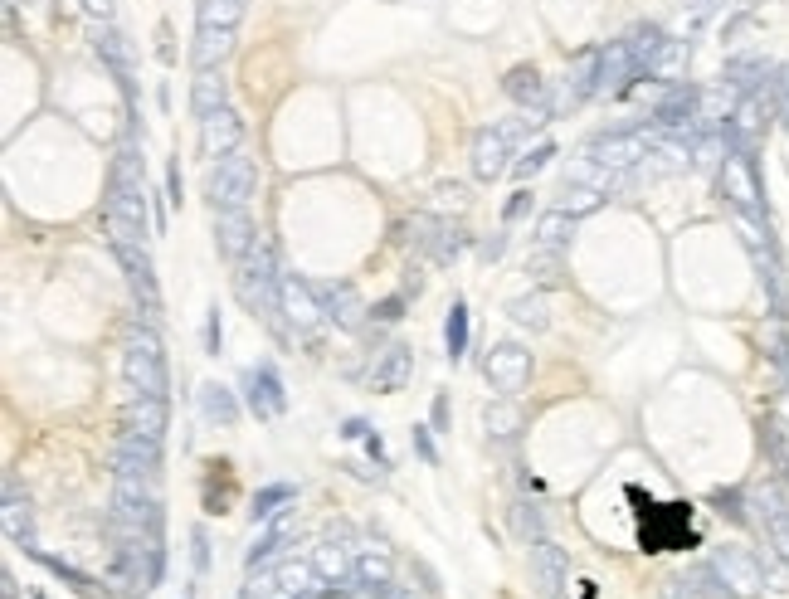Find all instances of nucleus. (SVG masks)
<instances>
[{"instance_id": "obj_35", "label": "nucleus", "mask_w": 789, "mask_h": 599, "mask_svg": "<svg viewBox=\"0 0 789 599\" xmlns=\"http://www.w3.org/2000/svg\"><path fill=\"white\" fill-rule=\"evenodd\" d=\"M439 234H444V225H439L434 215H410V220L400 225V244H405V249H419V254H434Z\"/></svg>"}, {"instance_id": "obj_56", "label": "nucleus", "mask_w": 789, "mask_h": 599, "mask_svg": "<svg viewBox=\"0 0 789 599\" xmlns=\"http://www.w3.org/2000/svg\"><path fill=\"white\" fill-rule=\"evenodd\" d=\"M682 5H687L692 15H712V10H721L726 0H682Z\"/></svg>"}, {"instance_id": "obj_34", "label": "nucleus", "mask_w": 789, "mask_h": 599, "mask_svg": "<svg viewBox=\"0 0 789 599\" xmlns=\"http://www.w3.org/2000/svg\"><path fill=\"white\" fill-rule=\"evenodd\" d=\"M507 317H512L517 327H526V332H546V327H551V307H546L541 293L512 298V302H507Z\"/></svg>"}, {"instance_id": "obj_17", "label": "nucleus", "mask_w": 789, "mask_h": 599, "mask_svg": "<svg viewBox=\"0 0 789 599\" xmlns=\"http://www.w3.org/2000/svg\"><path fill=\"white\" fill-rule=\"evenodd\" d=\"M244 395H249V410L259 419H278L288 410V390H283V380L273 371V361H263V366H254L244 375Z\"/></svg>"}, {"instance_id": "obj_38", "label": "nucleus", "mask_w": 789, "mask_h": 599, "mask_svg": "<svg viewBox=\"0 0 789 599\" xmlns=\"http://www.w3.org/2000/svg\"><path fill=\"white\" fill-rule=\"evenodd\" d=\"M444 351H449V361H463V351H468V307L458 298L444 317Z\"/></svg>"}, {"instance_id": "obj_3", "label": "nucleus", "mask_w": 789, "mask_h": 599, "mask_svg": "<svg viewBox=\"0 0 789 599\" xmlns=\"http://www.w3.org/2000/svg\"><path fill=\"white\" fill-rule=\"evenodd\" d=\"M234 293L254 317H268V322L283 317V273L273 268V254L263 239L234 263Z\"/></svg>"}, {"instance_id": "obj_46", "label": "nucleus", "mask_w": 789, "mask_h": 599, "mask_svg": "<svg viewBox=\"0 0 789 599\" xmlns=\"http://www.w3.org/2000/svg\"><path fill=\"white\" fill-rule=\"evenodd\" d=\"M400 317H405V293H395V298H385L371 307V322H376V327H390V322H400Z\"/></svg>"}, {"instance_id": "obj_24", "label": "nucleus", "mask_w": 789, "mask_h": 599, "mask_svg": "<svg viewBox=\"0 0 789 599\" xmlns=\"http://www.w3.org/2000/svg\"><path fill=\"white\" fill-rule=\"evenodd\" d=\"M220 108H229V78L220 69H195V78H190V113L210 117Z\"/></svg>"}, {"instance_id": "obj_47", "label": "nucleus", "mask_w": 789, "mask_h": 599, "mask_svg": "<svg viewBox=\"0 0 789 599\" xmlns=\"http://www.w3.org/2000/svg\"><path fill=\"white\" fill-rule=\"evenodd\" d=\"M190 561H195V575H205V570H210V536H205V526H195V531H190Z\"/></svg>"}, {"instance_id": "obj_49", "label": "nucleus", "mask_w": 789, "mask_h": 599, "mask_svg": "<svg viewBox=\"0 0 789 599\" xmlns=\"http://www.w3.org/2000/svg\"><path fill=\"white\" fill-rule=\"evenodd\" d=\"M273 590H283V585H278V570H259V575L244 585V599H268Z\"/></svg>"}, {"instance_id": "obj_33", "label": "nucleus", "mask_w": 789, "mask_h": 599, "mask_svg": "<svg viewBox=\"0 0 789 599\" xmlns=\"http://www.w3.org/2000/svg\"><path fill=\"white\" fill-rule=\"evenodd\" d=\"M249 0H195V20L200 25H220V30H239Z\"/></svg>"}, {"instance_id": "obj_13", "label": "nucleus", "mask_w": 789, "mask_h": 599, "mask_svg": "<svg viewBox=\"0 0 789 599\" xmlns=\"http://www.w3.org/2000/svg\"><path fill=\"white\" fill-rule=\"evenodd\" d=\"M312 288H317V298H322V307H327V317L337 322L341 332H361V327L371 322V307H366V298L356 293V283L337 278V283H312Z\"/></svg>"}, {"instance_id": "obj_36", "label": "nucleus", "mask_w": 789, "mask_h": 599, "mask_svg": "<svg viewBox=\"0 0 789 599\" xmlns=\"http://www.w3.org/2000/svg\"><path fill=\"white\" fill-rule=\"evenodd\" d=\"M624 44H629V54L639 59V69H648L653 64V54L668 44V35H663V25H653V20H643V25H634L629 35H624Z\"/></svg>"}, {"instance_id": "obj_11", "label": "nucleus", "mask_w": 789, "mask_h": 599, "mask_svg": "<svg viewBox=\"0 0 789 599\" xmlns=\"http://www.w3.org/2000/svg\"><path fill=\"white\" fill-rule=\"evenodd\" d=\"M283 317L293 322V332L307 341L322 337V322H332L327 317V307L317 298V288L312 283H302V278H283Z\"/></svg>"}, {"instance_id": "obj_4", "label": "nucleus", "mask_w": 789, "mask_h": 599, "mask_svg": "<svg viewBox=\"0 0 789 599\" xmlns=\"http://www.w3.org/2000/svg\"><path fill=\"white\" fill-rule=\"evenodd\" d=\"M254 181H259V171H254V156H244V151H229L220 161H210V171H205V200H210V210L215 215L220 210H249Z\"/></svg>"}, {"instance_id": "obj_12", "label": "nucleus", "mask_w": 789, "mask_h": 599, "mask_svg": "<svg viewBox=\"0 0 789 599\" xmlns=\"http://www.w3.org/2000/svg\"><path fill=\"white\" fill-rule=\"evenodd\" d=\"M716 181H721V195L731 200V210H736V215H760V181H755L751 156L726 151V161H721Z\"/></svg>"}, {"instance_id": "obj_18", "label": "nucleus", "mask_w": 789, "mask_h": 599, "mask_svg": "<svg viewBox=\"0 0 789 599\" xmlns=\"http://www.w3.org/2000/svg\"><path fill=\"white\" fill-rule=\"evenodd\" d=\"M254 244H259V234H254L249 210H220V215H215V249H220L225 263H239Z\"/></svg>"}, {"instance_id": "obj_5", "label": "nucleus", "mask_w": 789, "mask_h": 599, "mask_svg": "<svg viewBox=\"0 0 789 599\" xmlns=\"http://www.w3.org/2000/svg\"><path fill=\"white\" fill-rule=\"evenodd\" d=\"M639 541L643 551H687V546H697V531L687 526V507L682 502H648V512H643L639 522Z\"/></svg>"}, {"instance_id": "obj_58", "label": "nucleus", "mask_w": 789, "mask_h": 599, "mask_svg": "<svg viewBox=\"0 0 789 599\" xmlns=\"http://www.w3.org/2000/svg\"><path fill=\"white\" fill-rule=\"evenodd\" d=\"M444 424H449V400L439 395V400H434V429H444Z\"/></svg>"}, {"instance_id": "obj_14", "label": "nucleus", "mask_w": 789, "mask_h": 599, "mask_svg": "<svg viewBox=\"0 0 789 599\" xmlns=\"http://www.w3.org/2000/svg\"><path fill=\"white\" fill-rule=\"evenodd\" d=\"M117 263L127 268V288H132V298L142 307V317L156 322L161 317V293H156V273H151V259H147V244H132V249H113Z\"/></svg>"}, {"instance_id": "obj_19", "label": "nucleus", "mask_w": 789, "mask_h": 599, "mask_svg": "<svg viewBox=\"0 0 789 599\" xmlns=\"http://www.w3.org/2000/svg\"><path fill=\"white\" fill-rule=\"evenodd\" d=\"M507 156H512V137L502 127H483L473 137V176L478 181H497L507 171Z\"/></svg>"}, {"instance_id": "obj_59", "label": "nucleus", "mask_w": 789, "mask_h": 599, "mask_svg": "<svg viewBox=\"0 0 789 599\" xmlns=\"http://www.w3.org/2000/svg\"><path fill=\"white\" fill-rule=\"evenodd\" d=\"M775 419H780V424H789V385L780 390V400H775Z\"/></svg>"}, {"instance_id": "obj_53", "label": "nucleus", "mask_w": 789, "mask_h": 599, "mask_svg": "<svg viewBox=\"0 0 789 599\" xmlns=\"http://www.w3.org/2000/svg\"><path fill=\"white\" fill-rule=\"evenodd\" d=\"M478 254H483V263H497L502 254H507V234H492V239H483V244H478Z\"/></svg>"}, {"instance_id": "obj_21", "label": "nucleus", "mask_w": 789, "mask_h": 599, "mask_svg": "<svg viewBox=\"0 0 789 599\" xmlns=\"http://www.w3.org/2000/svg\"><path fill=\"white\" fill-rule=\"evenodd\" d=\"M502 93H507L517 108H526V113L546 117V78H541L536 64H517L512 74L502 78ZM546 122H551V117H546Z\"/></svg>"}, {"instance_id": "obj_55", "label": "nucleus", "mask_w": 789, "mask_h": 599, "mask_svg": "<svg viewBox=\"0 0 789 599\" xmlns=\"http://www.w3.org/2000/svg\"><path fill=\"white\" fill-rule=\"evenodd\" d=\"M366 434H371L366 419H346V424H341V439H366Z\"/></svg>"}, {"instance_id": "obj_32", "label": "nucleus", "mask_w": 789, "mask_h": 599, "mask_svg": "<svg viewBox=\"0 0 789 599\" xmlns=\"http://www.w3.org/2000/svg\"><path fill=\"white\" fill-rule=\"evenodd\" d=\"M483 424H488V439H512L522 429V405L512 395H502V400H492L483 410Z\"/></svg>"}, {"instance_id": "obj_15", "label": "nucleus", "mask_w": 789, "mask_h": 599, "mask_svg": "<svg viewBox=\"0 0 789 599\" xmlns=\"http://www.w3.org/2000/svg\"><path fill=\"white\" fill-rule=\"evenodd\" d=\"M634 78H643V69H639V59L629 54V44H624V39L604 44L600 49V93H595V98H624V93L634 88Z\"/></svg>"}, {"instance_id": "obj_37", "label": "nucleus", "mask_w": 789, "mask_h": 599, "mask_svg": "<svg viewBox=\"0 0 789 599\" xmlns=\"http://www.w3.org/2000/svg\"><path fill=\"white\" fill-rule=\"evenodd\" d=\"M600 200H604V190L580 186V181H565L556 205H561L565 215H575V220H580V215H595V210H600Z\"/></svg>"}, {"instance_id": "obj_52", "label": "nucleus", "mask_w": 789, "mask_h": 599, "mask_svg": "<svg viewBox=\"0 0 789 599\" xmlns=\"http://www.w3.org/2000/svg\"><path fill=\"white\" fill-rule=\"evenodd\" d=\"M526 210H531V190H517V195H512V200H507V210H502V220H507V225H512V220H522Z\"/></svg>"}, {"instance_id": "obj_26", "label": "nucleus", "mask_w": 789, "mask_h": 599, "mask_svg": "<svg viewBox=\"0 0 789 599\" xmlns=\"http://www.w3.org/2000/svg\"><path fill=\"white\" fill-rule=\"evenodd\" d=\"M0 522H5V536L20 546V551H39L35 546V507L30 497H0Z\"/></svg>"}, {"instance_id": "obj_31", "label": "nucleus", "mask_w": 789, "mask_h": 599, "mask_svg": "<svg viewBox=\"0 0 789 599\" xmlns=\"http://www.w3.org/2000/svg\"><path fill=\"white\" fill-rule=\"evenodd\" d=\"M570 234H575V215H565L561 205H556V210H546V215L536 220V239H531V244L565 254V249H570Z\"/></svg>"}, {"instance_id": "obj_1", "label": "nucleus", "mask_w": 789, "mask_h": 599, "mask_svg": "<svg viewBox=\"0 0 789 599\" xmlns=\"http://www.w3.org/2000/svg\"><path fill=\"white\" fill-rule=\"evenodd\" d=\"M103 229L113 249L147 244V171L137 142H117L108 166V195H103Z\"/></svg>"}, {"instance_id": "obj_10", "label": "nucleus", "mask_w": 789, "mask_h": 599, "mask_svg": "<svg viewBox=\"0 0 789 599\" xmlns=\"http://www.w3.org/2000/svg\"><path fill=\"white\" fill-rule=\"evenodd\" d=\"M483 375H488L492 390L517 395V390H526V380H531V351L517 346V341H497V346H488V356H483Z\"/></svg>"}, {"instance_id": "obj_22", "label": "nucleus", "mask_w": 789, "mask_h": 599, "mask_svg": "<svg viewBox=\"0 0 789 599\" xmlns=\"http://www.w3.org/2000/svg\"><path fill=\"white\" fill-rule=\"evenodd\" d=\"M166 419H171V410L156 395H137L132 390V400L122 405V424L137 429V434H151V439H166Z\"/></svg>"}, {"instance_id": "obj_42", "label": "nucleus", "mask_w": 789, "mask_h": 599, "mask_svg": "<svg viewBox=\"0 0 789 599\" xmlns=\"http://www.w3.org/2000/svg\"><path fill=\"white\" fill-rule=\"evenodd\" d=\"M526 273H531L536 283H556V278H561V254H556V249L531 244V254H526Z\"/></svg>"}, {"instance_id": "obj_16", "label": "nucleus", "mask_w": 789, "mask_h": 599, "mask_svg": "<svg viewBox=\"0 0 789 599\" xmlns=\"http://www.w3.org/2000/svg\"><path fill=\"white\" fill-rule=\"evenodd\" d=\"M244 147V117L234 108H220V113L200 117V156L205 161H220L229 151Z\"/></svg>"}, {"instance_id": "obj_20", "label": "nucleus", "mask_w": 789, "mask_h": 599, "mask_svg": "<svg viewBox=\"0 0 789 599\" xmlns=\"http://www.w3.org/2000/svg\"><path fill=\"white\" fill-rule=\"evenodd\" d=\"M410 375H414V356H410V346H385L376 356V366H371V390L376 395H395V390H405L410 385Z\"/></svg>"}, {"instance_id": "obj_2", "label": "nucleus", "mask_w": 789, "mask_h": 599, "mask_svg": "<svg viewBox=\"0 0 789 599\" xmlns=\"http://www.w3.org/2000/svg\"><path fill=\"white\" fill-rule=\"evenodd\" d=\"M122 375L137 395H156L166 400L171 395V371H166V351L151 322H132L127 341H122Z\"/></svg>"}, {"instance_id": "obj_43", "label": "nucleus", "mask_w": 789, "mask_h": 599, "mask_svg": "<svg viewBox=\"0 0 789 599\" xmlns=\"http://www.w3.org/2000/svg\"><path fill=\"white\" fill-rule=\"evenodd\" d=\"M551 156H556V147H551V142H536V147L526 151L522 161H512V171H517V181H536V176L546 171V161H551Z\"/></svg>"}, {"instance_id": "obj_45", "label": "nucleus", "mask_w": 789, "mask_h": 599, "mask_svg": "<svg viewBox=\"0 0 789 599\" xmlns=\"http://www.w3.org/2000/svg\"><path fill=\"white\" fill-rule=\"evenodd\" d=\"M517 531H522V536H526V546L546 536V531H541V512H536L531 502H517Z\"/></svg>"}, {"instance_id": "obj_51", "label": "nucleus", "mask_w": 789, "mask_h": 599, "mask_svg": "<svg viewBox=\"0 0 789 599\" xmlns=\"http://www.w3.org/2000/svg\"><path fill=\"white\" fill-rule=\"evenodd\" d=\"M414 453H419V458H424V463H429V468H434V463H439V453H434V439H429V429H424V424H414Z\"/></svg>"}, {"instance_id": "obj_57", "label": "nucleus", "mask_w": 789, "mask_h": 599, "mask_svg": "<svg viewBox=\"0 0 789 599\" xmlns=\"http://www.w3.org/2000/svg\"><path fill=\"white\" fill-rule=\"evenodd\" d=\"M0 599H20V585H15L10 570H0Z\"/></svg>"}, {"instance_id": "obj_9", "label": "nucleus", "mask_w": 789, "mask_h": 599, "mask_svg": "<svg viewBox=\"0 0 789 599\" xmlns=\"http://www.w3.org/2000/svg\"><path fill=\"white\" fill-rule=\"evenodd\" d=\"M93 54H98L103 69L117 78V88H122V98H127V108H132V103H137V83H132V74H137V49H132V39L122 35L117 25H103L98 39H93Z\"/></svg>"}, {"instance_id": "obj_54", "label": "nucleus", "mask_w": 789, "mask_h": 599, "mask_svg": "<svg viewBox=\"0 0 789 599\" xmlns=\"http://www.w3.org/2000/svg\"><path fill=\"white\" fill-rule=\"evenodd\" d=\"M78 5H83V10L93 15V20H103V25L113 20V0H78Z\"/></svg>"}, {"instance_id": "obj_28", "label": "nucleus", "mask_w": 789, "mask_h": 599, "mask_svg": "<svg viewBox=\"0 0 789 599\" xmlns=\"http://www.w3.org/2000/svg\"><path fill=\"white\" fill-rule=\"evenodd\" d=\"M200 414H205V424H220V429H234L239 424V400H234V390L220 385V380H205L200 385Z\"/></svg>"}, {"instance_id": "obj_39", "label": "nucleus", "mask_w": 789, "mask_h": 599, "mask_svg": "<svg viewBox=\"0 0 789 599\" xmlns=\"http://www.w3.org/2000/svg\"><path fill=\"white\" fill-rule=\"evenodd\" d=\"M283 502H293V483H268L254 492V507H249V517L254 522H273L278 512H283Z\"/></svg>"}, {"instance_id": "obj_48", "label": "nucleus", "mask_w": 789, "mask_h": 599, "mask_svg": "<svg viewBox=\"0 0 789 599\" xmlns=\"http://www.w3.org/2000/svg\"><path fill=\"white\" fill-rule=\"evenodd\" d=\"M220 346H225V327H220V307H210V312H205V356H220Z\"/></svg>"}, {"instance_id": "obj_41", "label": "nucleus", "mask_w": 789, "mask_h": 599, "mask_svg": "<svg viewBox=\"0 0 789 599\" xmlns=\"http://www.w3.org/2000/svg\"><path fill=\"white\" fill-rule=\"evenodd\" d=\"M765 356L775 361V371H780V380L789 385V337H785V322L775 317L770 327H765Z\"/></svg>"}, {"instance_id": "obj_27", "label": "nucleus", "mask_w": 789, "mask_h": 599, "mask_svg": "<svg viewBox=\"0 0 789 599\" xmlns=\"http://www.w3.org/2000/svg\"><path fill=\"white\" fill-rule=\"evenodd\" d=\"M687 64H692V44L687 39H668L658 54H653V64L643 69V78H658L663 88H673L687 78Z\"/></svg>"}, {"instance_id": "obj_44", "label": "nucleus", "mask_w": 789, "mask_h": 599, "mask_svg": "<svg viewBox=\"0 0 789 599\" xmlns=\"http://www.w3.org/2000/svg\"><path fill=\"white\" fill-rule=\"evenodd\" d=\"M765 93H770V103H775V117H780V122L789 127V64H780V69L770 74Z\"/></svg>"}, {"instance_id": "obj_25", "label": "nucleus", "mask_w": 789, "mask_h": 599, "mask_svg": "<svg viewBox=\"0 0 789 599\" xmlns=\"http://www.w3.org/2000/svg\"><path fill=\"white\" fill-rule=\"evenodd\" d=\"M229 54H234V30H220V25H200L195 30V44H190V64L195 69H225Z\"/></svg>"}, {"instance_id": "obj_7", "label": "nucleus", "mask_w": 789, "mask_h": 599, "mask_svg": "<svg viewBox=\"0 0 789 599\" xmlns=\"http://www.w3.org/2000/svg\"><path fill=\"white\" fill-rule=\"evenodd\" d=\"M108 458H113V473H142V478H161V439L137 434V429H127V424H117Z\"/></svg>"}, {"instance_id": "obj_30", "label": "nucleus", "mask_w": 789, "mask_h": 599, "mask_svg": "<svg viewBox=\"0 0 789 599\" xmlns=\"http://www.w3.org/2000/svg\"><path fill=\"white\" fill-rule=\"evenodd\" d=\"M30 556H35V561L44 565V570H49L54 580H64V585H69L74 595H83V599H98V595H103V585H98V580H93L88 570H78L74 561H64V556H44V551H30Z\"/></svg>"}, {"instance_id": "obj_50", "label": "nucleus", "mask_w": 789, "mask_h": 599, "mask_svg": "<svg viewBox=\"0 0 789 599\" xmlns=\"http://www.w3.org/2000/svg\"><path fill=\"white\" fill-rule=\"evenodd\" d=\"M181 200H186V195H181V161L171 156V161H166V205L181 210Z\"/></svg>"}, {"instance_id": "obj_23", "label": "nucleus", "mask_w": 789, "mask_h": 599, "mask_svg": "<svg viewBox=\"0 0 789 599\" xmlns=\"http://www.w3.org/2000/svg\"><path fill=\"white\" fill-rule=\"evenodd\" d=\"M531 551V570H536V580H541V590L546 595H561L565 585V570H570V561H565V551L551 541V536H541V541H531L526 546Z\"/></svg>"}, {"instance_id": "obj_40", "label": "nucleus", "mask_w": 789, "mask_h": 599, "mask_svg": "<svg viewBox=\"0 0 789 599\" xmlns=\"http://www.w3.org/2000/svg\"><path fill=\"white\" fill-rule=\"evenodd\" d=\"M707 502H712L716 512L726 517V522H736V526H746V522H751V512H746V492H736V487H716V492L707 497Z\"/></svg>"}, {"instance_id": "obj_29", "label": "nucleus", "mask_w": 789, "mask_h": 599, "mask_svg": "<svg viewBox=\"0 0 789 599\" xmlns=\"http://www.w3.org/2000/svg\"><path fill=\"white\" fill-rule=\"evenodd\" d=\"M312 565H317V575L337 590V585H351L356 580V565H351V546H337V541H322L317 551H312Z\"/></svg>"}, {"instance_id": "obj_8", "label": "nucleus", "mask_w": 789, "mask_h": 599, "mask_svg": "<svg viewBox=\"0 0 789 599\" xmlns=\"http://www.w3.org/2000/svg\"><path fill=\"white\" fill-rule=\"evenodd\" d=\"M648 151H653V137H648L643 127H629V132H600V137L585 147V156H595L604 171H634Z\"/></svg>"}, {"instance_id": "obj_6", "label": "nucleus", "mask_w": 789, "mask_h": 599, "mask_svg": "<svg viewBox=\"0 0 789 599\" xmlns=\"http://www.w3.org/2000/svg\"><path fill=\"white\" fill-rule=\"evenodd\" d=\"M712 565L721 585L731 590V599H755L765 590V565L755 561V551H746V546H716Z\"/></svg>"}]
</instances>
